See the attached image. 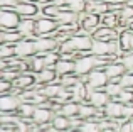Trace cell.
Here are the masks:
<instances>
[{"mask_svg": "<svg viewBox=\"0 0 133 132\" xmlns=\"http://www.w3.org/2000/svg\"><path fill=\"white\" fill-rule=\"evenodd\" d=\"M98 66V58L93 54H81L74 59V75L79 78H86L91 71H94Z\"/></svg>", "mask_w": 133, "mask_h": 132, "instance_id": "cell-1", "label": "cell"}, {"mask_svg": "<svg viewBox=\"0 0 133 132\" xmlns=\"http://www.w3.org/2000/svg\"><path fill=\"white\" fill-rule=\"evenodd\" d=\"M59 24L54 19L39 15L36 19V37H54L57 32Z\"/></svg>", "mask_w": 133, "mask_h": 132, "instance_id": "cell-2", "label": "cell"}, {"mask_svg": "<svg viewBox=\"0 0 133 132\" xmlns=\"http://www.w3.org/2000/svg\"><path fill=\"white\" fill-rule=\"evenodd\" d=\"M20 103L22 102L15 93H3V95H0V113L2 115H17Z\"/></svg>", "mask_w": 133, "mask_h": 132, "instance_id": "cell-3", "label": "cell"}, {"mask_svg": "<svg viewBox=\"0 0 133 132\" xmlns=\"http://www.w3.org/2000/svg\"><path fill=\"white\" fill-rule=\"evenodd\" d=\"M36 75H32L30 71L20 73L15 80L12 81V93L19 95L20 92H25V90H32L36 86Z\"/></svg>", "mask_w": 133, "mask_h": 132, "instance_id": "cell-4", "label": "cell"}, {"mask_svg": "<svg viewBox=\"0 0 133 132\" xmlns=\"http://www.w3.org/2000/svg\"><path fill=\"white\" fill-rule=\"evenodd\" d=\"M83 81L86 83V86H88L89 90H104V86L108 85V76L106 73H104V69H94V71H91L86 78H83Z\"/></svg>", "mask_w": 133, "mask_h": 132, "instance_id": "cell-5", "label": "cell"}, {"mask_svg": "<svg viewBox=\"0 0 133 132\" xmlns=\"http://www.w3.org/2000/svg\"><path fill=\"white\" fill-rule=\"evenodd\" d=\"M54 115H56V113L49 109V102H47L45 105H41V107H37V109H36V112H34V115H32V124H34V125H37V127L45 129L47 125H51Z\"/></svg>", "mask_w": 133, "mask_h": 132, "instance_id": "cell-6", "label": "cell"}, {"mask_svg": "<svg viewBox=\"0 0 133 132\" xmlns=\"http://www.w3.org/2000/svg\"><path fill=\"white\" fill-rule=\"evenodd\" d=\"M14 54H15V58H19V59H30L32 56H36L37 51H36V44H34V39H25L24 37L20 43H17L15 46H14Z\"/></svg>", "mask_w": 133, "mask_h": 132, "instance_id": "cell-7", "label": "cell"}, {"mask_svg": "<svg viewBox=\"0 0 133 132\" xmlns=\"http://www.w3.org/2000/svg\"><path fill=\"white\" fill-rule=\"evenodd\" d=\"M14 10L20 19H37L41 15V7L34 2H27V0L19 2Z\"/></svg>", "mask_w": 133, "mask_h": 132, "instance_id": "cell-8", "label": "cell"}, {"mask_svg": "<svg viewBox=\"0 0 133 132\" xmlns=\"http://www.w3.org/2000/svg\"><path fill=\"white\" fill-rule=\"evenodd\" d=\"M20 22V17L15 14V10L0 9V31H17Z\"/></svg>", "mask_w": 133, "mask_h": 132, "instance_id": "cell-9", "label": "cell"}, {"mask_svg": "<svg viewBox=\"0 0 133 132\" xmlns=\"http://www.w3.org/2000/svg\"><path fill=\"white\" fill-rule=\"evenodd\" d=\"M34 44H36L37 54H41V56L47 53H54V51L59 49V43L56 37H36Z\"/></svg>", "mask_w": 133, "mask_h": 132, "instance_id": "cell-10", "label": "cell"}, {"mask_svg": "<svg viewBox=\"0 0 133 132\" xmlns=\"http://www.w3.org/2000/svg\"><path fill=\"white\" fill-rule=\"evenodd\" d=\"M110 100L111 98L106 95V92H104V90H91L86 102L91 103V105H93L96 110H103L104 107L108 105V102H110Z\"/></svg>", "mask_w": 133, "mask_h": 132, "instance_id": "cell-11", "label": "cell"}, {"mask_svg": "<svg viewBox=\"0 0 133 132\" xmlns=\"http://www.w3.org/2000/svg\"><path fill=\"white\" fill-rule=\"evenodd\" d=\"M104 117L108 120H113V122H121V113H123V103H120L118 100H110L108 105L103 109Z\"/></svg>", "mask_w": 133, "mask_h": 132, "instance_id": "cell-12", "label": "cell"}, {"mask_svg": "<svg viewBox=\"0 0 133 132\" xmlns=\"http://www.w3.org/2000/svg\"><path fill=\"white\" fill-rule=\"evenodd\" d=\"M104 73H106L110 81H120V78L127 73V69H125L123 64L116 59V61H111V63H108L104 66Z\"/></svg>", "mask_w": 133, "mask_h": 132, "instance_id": "cell-13", "label": "cell"}, {"mask_svg": "<svg viewBox=\"0 0 133 132\" xmlns=\"http://www.w3.org/2000/svg\"><path fill=\"white\" fill-rule=\"evenodd\" d=\"M59 76L54 71V68H44L41 73L36 75V83L39 86H45V85H52V83H57Z\"/></svg>", "mask_w": 133, "mask_h": 132, "instance_id": "cell-14", "label": "cell"}, {"mask_svg": "<svg viewBox=\"0 0 133 132\" xmlns=\"http://www.w3.org/2000/svg\"><path fill=\"white\" fill-rule=\"evenodd\" d=\"M91 37H93L94 41H106V43H110V41H118L120 32L115 31V29H110V27L101 26V27H98L96 32H94Z\"/></svg>", "mask_w": 133, "mask_h": 132, "instance_id": "cell-15", "label": "cell"}, {"mask_svg": "<svg viewBox=\"0 0 133 132\" xmlns=\"http://www.w3.org/2000/svg\"><path fill=\"white\" fill-rule=\"evenodd\" d=\"M17 31L25 39H36V19H20Z\"/></svg>", "mask_w": 133, "mask_h": 132, "instance_id": "cell-16", "label": "cell"}, {"mask_svg": "<svg viewBox=\"0 0 133 132\" xmlns=\"http://www.w3.org/2000/svg\"><path fill=\"white\" fill-rule=\"evenodd\" d=\"M79 27H81L86 34L93 36V34L96 32L98 27H101V17L94 15V14H88V15H86V19L79 24Z\"/></svg>", "mask_w": 133, "mask_h": 132, "instance_id": "cell-17", "label": "cell"}, {"mask_svg": "<svg viewBox=\"0 0 133 132\" xmlns=\"http://www.w3.org/2000/svg\"><path fill=\"white\" fill-rule=\"evenodd\" d=\"M54 71L57 73L59 78H62V76H68V75H74V61H72V59H64V58H61V59L56 63Z\"/></svg>", "mask_w": 133, "mask_h": 132, "instance_id": "cell-18", "label": "cell"}, {"mask_svg": "<svg viewBox=\"0 0 133 132\" xmlns=\"http://www.w3.org/2000/svg\"><path fill=\"white\" fill-rule=\"evenodd\" d=\"M51 129H54L56 132H68L71 129V119L61 115V113H56L51 122Z\"/></svg>", "mask_w": 133, "mask_h": 132, "instance_id": "cell-19", "label": "cell"}, {"mask_svg": "<svg viewBox=\"0 0 133 132\" xmlns=\"http://www.w3.org/2000/svg\"><path fill=\"white\" fill-rule=\"evenodd\" d=\"M96 115H98V110L94 109L91 103H88V102H81V103H79V113H78V117L83 120V122H86V120H94V119H96Z\"/></svg>", "mask_w": 133, "mask_h": 132, "instance_id": "cell-20", "label": "cell"}, {"mask_svg": "<svg viewBox=\"0 0 133 132\" xmlns=\"http://www.w3.org/2000/svg\"><path fill=\"white\" fill-rule=\"evenodd\" d=\"M86 12L94 14V15H98V17H103L104 14L110 12V3L108 2H88Z\"/></svg>", "mask_w": 133, "mask_h": 132, "instance_id": "cell-21", "label": "cell"}, {"mask_svg": "<svg viewBox=\"0 0 133 132\" xmlns=\"http://www.w3.org/2000/svg\"><path fill=\"white\" fill-rule=\"evenodd\" d=\"M101 26L118 31L120 29V14L115 12V10H110L108 14H104V15L101 17Z\"/></svg>", "mask_w": 133, "mask_h": 132, "instance_id": "cell-22", "label": "cell"}, {"mask_svg": "<svg viewBox=\"0 0 133 132\" xmlns=\"http://www.w3.org/2000/svg\"><path fill=\"white\" fill-rule=\"evenodd\" d=\"M56 22L59 26H71V24H78V14L71 12L68 9H61L59 15L56 17Z\"/></svg>", "mask_w": 133, "mask_h": 132, "instance_id": "cell-23", "label": "cell"}, {"mask_svg": "<svg viewBox=\"0 0 133 132\" xmlns=\"http://www.w3.org/2000/svg\"><path fill=\"white\" fill-rule=\"evenodd\" d=\"M64 88V86L61 85V83H52V85H45V86H39V92L42 93L47 100H56L57 98V95L61 93V90Z\"/></svg>", "mask_w": 133, "mask_h": 132, "instance_id": "cell-24", "label": "cell"}, {"mask_svg": "<svg viewBox=\"0 0 133 132\" xmlns=\"http://www.w3.org/2000/svg\"><path fill=\"white\" fill-rule=\"evenodd\" d=\"M37 107L34 105V103H20L19 107V112H17V117H19L20 120H27V122H32V115L34 112H36Z\"/></svg>", "mask_w": 133, "mask_h": 132, "instance_id": "cell-25", "label": "cell"}, {"mask_svg": "<svg viewBox=\"0 0 133 132\" xmlns=\"http://www.w3.org/2000/svg\"><path fill=\"white\" fill-rule=\"evenodd\" d=\"M131 39H133V32L130 29L123 31V32H120V37H118V44H120V49L121 53H130L131 51Z\"/></svg>", "mask_w": 133, "mask_h": 132, "instance_id": "cell-26", "label": "cell"}, {"mask_svg": "<svg viewBox=\"0 0 133 132\" xmlns=\"http://www.w3.org/2000/svg\"><path fill=\"white\" fill-rule=\"evenodd\" d=\"M79 113V103L71 100V102H66L62 103V109H61V115L68 117V119H76Z\"/></svg>", "mask_w": 133, "mask_h": 132, "instance_id": "cell-27", "label": "cell"}, {"mask_svg": "<svg viewBox=\"0 0 133 132\" xmlns=\"http://www.w3.org/2000/svg\"><path fill=\"white\" fill-rule=\"evenodd\" d=\"M86 5H88V0H66L64 9L71 10L74 14H81V12H86Z\"/></svg>", "mask_w": 133, "mask_h": 132, "instance_id": "cell-28", "label": "cell"}, {"mask_svg": "<svg viewBox=\"0 0 133 132\" xmlns=\"http://www.w3.org/2000/svg\"><path fill=\"white\" fill-rule=\"evenodd\" d=\"M121 85H120V81H108V85L104 86V92H106V95L110 97L111 100H116L118 97H120V93H121Z\"/></svg>", "mask_w": 133, "mask_h": 132, "instance_id": "cell-29", "label": "cell"}, {"mask_svg": "<svg viewBox=\"0 0 133 132\" xmlns=\"http://www.w3.org/2000/svg\"><path fill=\"white\" fill-rule=\"evenodd\" d=\"M59 12H61V9L59 7H56L54 3H49V5H44L41 7V15L42 17H47V19H54L59 15Z\"/></svg>", "mask_w": 133, "mask_h": 132, "instance_id": "cell-30", "label": "cell"}, {"mask_svg": "<svg viewBox=\"0 0 133 132\" xmlns=\"http://www.w3.org/2000/svg\"><path fill=\"white\" fill-rule=\"evenodd\" d=\"M22 39H24V36L19 31H5V44H9V46H15Z\"/></svg>", "mask_w": 133, "mask_h": 132, "instance_id": "cell-31", "label": "cell"}, {"mask_svg": "<svg viewBox=\"0 0 133 132\" xmlns=\"http://www.w3.org/2000/svg\"><path fill=\"white\" fill-rule=\"evenodd\" d=\"M39 56H41V54H39ZM42 59H44L45 68H54L56 63L61 59V54H59V51H54V53H47V54H42Z\"/></svg>", "mask_w": 133, "mask_h": 132, "instance_id": "cell-32", "label": "cell"}, {"mask_svg": "<svg viewBox=\"0 0 133 132\" xmlns=\"http://www.w3.org/2000/svg\"><path fill=\"white\" fill-rule=\"evenodd\" d=\"M79 81H83V80L79 78V76H76V75H68V76L59 78V83H61L64 88H74Z\"/></svg>", "mask_w": 133, "mask_h": 132, "instance_id": "cell-33", "label": "cell"}, {"mask_svg": "<svg viewBox=\"0 0 133 132\" xmlns=\"http://www.w3.org/2000/svg\"><path fill=\"white\" fill-rule=\"evenodd\" d=\"M79 132H101V125L98 120H86L81 124Z\"/></svg>", "mask_w": 133, "mask_h": 132, "instance_id": "cell-34", "label": "cell"}, {"mask_svg": "<svg viewBox=\"0 0 133 132\" xmlns=\"http://www.w3.org/2000/svg\"><path fill=\"white\" fill-rule=\"evenodd\" d=\"M118 61H120V63L123 64V68L127 69V71L133 73V51H130V53H125V54H121V56L118 58Z\"/></svg>", "mask_w": 133, "mask_h": 132, "instance_id": "cell-35", "label": "cell"}, {"mask_svg": "<svg viewBox=\"0 0 133 132\" xmlns=\"http://www.w3.org/2000/svg\"><path fill=\"white\" fill-rule=\"evenodd\" d=\"M116 100L120 103H123V105H131V103H133V90L123 88V90H121V93H120V97H118Z\"/></svg>", "mask_w": 133, "mask_h": 132, "instance_id": "cell-36", "label": "cell"}, {"mask_svg": "<svg viewBox=\"0 0 133 132\" xmlns=\"http://www.w3.org/2000/svg\"><path fill=\"white\" fill-rule=\"evenodd\" d=\"M120 85H121V88L133 90V73H130V71L125 73V75L120 78Z\"/></svg>", "mask_w": 133, "mask_h": 132, "instance_id": "cell-37", "label": "cell"}, {"mask_svg": "<svg viewBox=\"0 0 133 132\" xmlns=\"http://www.w3.org/2000/svg\"><path fill=\"white\" fill-rule=\"evenodd\" d=\"M133 119V103L131 105H123V113H121V122Z\"/></svg>", "mask_w": 133, "mask_h": 132, "instance_id": "cell-38", "label": "cell"}, {"mask_svg": "<svg viewBox=\"0 0 133 132\" xmlns=\"http://www.w3.org/2000/svg\"><path fill=\"white\" fill-rule=\"evenodd\" d=\"M22 2V0H0V9H9L14 10L17 7V3Z\"/></svg>", "mask_w": 133, "mask_h": 132, "instance_id": "cell-39", "label": "cell"}, {"mask_svg": "<svg viewBox=\"0 0 133 132\" xmlns=\"http://www.w3.org/2000/svg\"><path fill=\"white\" fill-rule=\"evenodd\" d=\"M9 92H12V83L0 80V95H3V93H9Z\"/></svg>", "mask_w": 133, "mask_h": 132, "instance_id": "cell-40", "label": "cell"}, {"mask_svg": "<svg viewBox=\"0 0 133 132\" xmlns=\"http://www.w3.org/2000/svg\"><path fill=\"white\" fill-rule=\"evenodd\" d=\"M118 132H131V124H130V120L118 124Z\"/></svg>", "mask_w": 133, "mask_h": 132, "instance_id": "cell-41", "label": "cell"}, {"mask_svg": "<svg viewBox=\"0 0 133 132\" xmlns=\"http://www.w3.org/2000/svg\"><path fill=\"white\" fill-rule=\"evenodd\" d=\"M34 3H37L39 7H44V5H49V3H52V0H34Z\"/></svg>", "mask_w": 133, "mask_h": 132, "instance_id": "cell-42", "label": "cell"}, {"mask_svg": "<svg viewBox=\"0 0 133 132\" xmlns=\"http://www.w3.org/2000/svg\"><path fill=\"white\" fill-rule=\"evenodd\" d=\"M131 0H115L113 3H110V5H128Z\"/></svg>", "mask_w": 133, "mask_h": 132, "instance_id": "cell-43", "label": "cell"}, {"mask_svg": "<svg viewBox=\"0 0 133 132\" xmlns=\"http://www.w3.org/2000/svg\"><path fill=\"white\" fill-rule=\"evenodd\" d=\"M5 46V31H0V47Z\"/></svg>", "mask_w": 133, "mask_h": 132, "instance_id": "cell-44", "label": "cell"}, {"mask_svg": "<svg viewBox=\"0 0 133 132\" xmlns=\"http://www.w3.org/2000/svg\"><path fill=\"white\" fill-rule=\"evenodd\" d=\"M0 132H14V130H10V129H5V127H0Z\"/></svg>", "mask_w": 133, "mask_h": 132, "instance_id": "cell-45", "label": "cell"}, {"mask_svg": "<svg viewBox=\"0 0 133 132\" xmlns=\"http://www.w3.org/2000/svg\"><path fill=\"white\" fill-rule=\"evenodd\" d=\"M2 124H3V115L0 113V127H2Z\"/></svg>", "mask_w": 133, "mask_h": 132, "instance_id": "cell-46", "label": "cell"}, {"mask_svg": "<svg viewBox=\"0 0 133 132\" xmlns=\"http://www.w3.org/2000/svg\"><path fill=\"white\" fill-rule=\"evenodd\" d=\"M88 2H106V0H88Z\"/></svg>", "mask_w": 133, "mask_h": 132, "instance_id": "cell-47", "label": "cell"}, {"mask_svg": "<svg viewBox=\"0 0 133 132\" xmlns=\"http://www.w3.org/2000/svg\"><path fill=\"white\" fill-rule=\"evenodd\" d=\"M68 132H79V130H78V129H69Z\"/></svg>", "mask_w": 133, "mask_h": 132, "instance_id": "cell-48", "label": "cell"}, {"mask_svg": "<svg viewBox=\"0 0 133 132\" xmlns=\"http://www.w3.org/2000/svg\"><path fill=\"white\" fill-rule=\"evenodd\" d=\"M130 124H131V132H133V119L130 120Z\"/></svg>", "mask_w": 133, "mask_h": 132, "instance_id": "cell-49", "label": "cell"}, {"mask_svg": "<svg viewBox=\"0 0 133 132\" xmlns=\"http://www.w3.org/2000/svg\"><path fill=\"white\" fill-rule=\"evenodd\" d=\"M128 5H133V0H131V2H130V3H128Z\"/></svg>", "mask_w": 133, "mask_h": 132, "instance_id": "cell-50", "label": "cell"}, {"mask_svg": "<svg viewBox=\"0 0 133 132\" xmlns=\"http://www.w3.org/2000/svg\"><path fill=\"white\" fill-rule=\"evenodd\" d=\"M27 2H34V0H27Z\"/></svg>", "mask_w": 133, "mask_h": 132, "instance_id": "cell-51", "label": "cell"}]
</instances>
